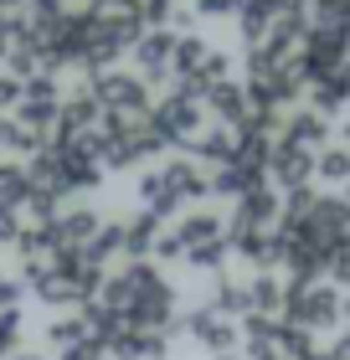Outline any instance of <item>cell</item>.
Returning <instances> with one entry per match:
<instances>
[{
	"mask_svg": "<svg viewBox=\"0 0 350 360\" xmlns=\"http://www.w3.org/2000/svg\"><path fill=\"white\" fill-rule=\"evenodd\" d=\"M268 170L283 180L289 191H299L304 180L314 175V160H309V150H294V144H278V150L268 155Z\"/></svg>",
	"mask_w": 350,
	"mask_h": 360,
	"instance_id": "obj_1",
	"label": "cell"
},
{
	"mask_svg": "<svg viewBox=\"0 0 350 360\" xmlns=\"http://www.w3.org/2000/svg\"><path fill=\"white\" fill-rule=\"evenodd\" d=\"M320 139H325V119L320 113H294V124L283 129V144H294V150H314Z\"/></svg>",
	"mask_w": 350,
	"mask_h": 360,
	"instance_id": "obj_2",
	"label": "cell"
},
{
	"mask_svg": "<svg viewBox=\"0 0 350 360\" xmlns=\"http://www.w3.org/2000/svg\"><path fill=\"white\" fill-rule=\"evenodd\" d=\"M314 175H320V180H330V186H345V180H350V150H345V144L325 150L320 160H314Z\"/></svg>",
	"mask_w": 350,
	"mask_h": 360,
	"instance_id": "obj_3",
	"label": "cell"
},
{
	"mask_svg": "<svg viewBox=\"0 0 350 360\" xmlns=\"http://www.w3.org/2000/svg\"><path fill=\"white\" fill-rule=\"evenodd\" d=\"M21 360H37V355H21Z\"/></svg>",
	"mask_w": 350,
	"mask_h": 360,
	"instance_id": "obj_4",
	"label": "cell"
},
{
	"mask_svg": "<svg viewBox=\"0 0 350 360\" xmlns=\"http://www.w3.org/2000/svg\"><path fill=\"white\" fill-rule=\"evenodd\" d=\"M222 360H232V355H222Z\"/></svg>",
	"mask_w": 350,
	"mask_h": 360,
	"instance_id": "obj_5",
	"label": "cell"
}]
</instances>
